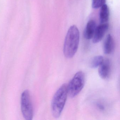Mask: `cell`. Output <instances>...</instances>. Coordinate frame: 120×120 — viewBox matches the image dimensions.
Wrapping results in <instances>:
<instances>
[{
    "instance_id": "cell-10",
    "label": "cell",
    "mask_w": 120,
    "mask_h": 120,
    "mask_svg": "<svg viewBox=\"0 0 120 120\" xmlns=\"http://www.w3.org/2000/svg\"><path fill=\"white\" fill-rule=\"evenodd\" d=\"M103 56L101 55L95 57L91 62L90 67L93 68H96L99 66L104 61Z\"/></svg>"
},
{
    "instance_id": "cell-5",
    "label": "cell",
    "mask_w": 120,
    "mask_h": 120,
    "mask_svg": "<svg viewBox=\"0 0 120 120\" xmlns=\"http://www.w3.org/2000/svg\"><path fill=\"white\" fill-rule=\"evenodd\" d=\"M109 27L107 23H101L96 27L94 35L93 37V42L97 43L100 42L104 37Z\"/></svg>"
},
{
    "instance_id": "cell-8",
    "label": "cell",
    "mask_w": 120,
    "mask_h": 120,
    "mask_svg": "<svg viewBox=\"0 0 120 120\" xmlns=\"http://www.w3.org/2000/svg\"><path fill=\"white\" fill-rule=\"evenodd\" d=\"M114 41L113 38L110 34L107 36L103 45V51L106 54H109L113 52L114 49Z\"/></svg>"
},
{
    "instance_id": "cell-6",
    "label": "cell",
    "mask_w": 120,
    "mask_h": 120,
    "mask_svg": "<svg viewBox=\"0 0 120 120\" xmlns=\"http://www.w3.org/2000/svg\"><path fill=\"white\" fill-rule=\"evenodd\" d=\"M111 64L109 59L105 60L99 67L98 73L100 76L103 79H106L109 77L110 74Z\"/></svg>"
},
{
    "instance_id": "cell-7",
    "label": "cell",
    "mask_w": 120,
    "mask_h": 120,
    "mask_svg": "<svg viewBox=\"0 0 120 120\" xmlns=\"http://www.w3.org/2000/svg\"><path fill=\"white\" fill-rule=\"evenodd\" d=\"M96 24L93 20H90L87 23L83 32L84 38L87 40L92 38L96 28Z\"/></svg>"
},
{
    "instance_id": "cell-3",
    "label": "cell",
    "mask_w": 120,
    "mask_h": 120,
    "mask_svg": "<svg viewBox=\"0 0 120 120\" xmlns=\"http://www.w3.org/2000/svg\"><path fill=\"white\" fill-rule=\"evenodd\" d=\"M85 74L80 71L74 75L67 85V92L69 96L71 98L75 97L81 91L85 83Z\"/></svg>"
},
{
    "instance_id": "cell-1",
    "label": "cell",
    "mask_w": 120,
    "mask_h": 120,
    "mask_svg": "<svg viewBox=\"0 0 120 120\" xmlns=\"http://www.w3.org/2000/svg\"><path fill=\"white\" fill-rule=\"evenodd\" d=\"M79 40V30L73 25L69 29L64 43L63 52L65 57L71 59L74 56L78 48Z\"/></svg>"
},
{
    "instance_id": "cell-12",
    "label": "cell",
    "mask_w": 120,
    "mask_h": 120,
    "mask_svg": "<svg viewBox=\"0 0 120 120\" xmlns=\"http://www.w3.org/2000/svg\"><path fill=\"white\" fill-rule=\"evenodd\" d=\"M98 107L99 109H100L101 110H103L104 109V107L103 105H102L101 104H98Z\"/></svg>"
},
{
    "instance_id": "cell-2",
    "label": "cell",
    "mask_w": 120,
    "mask_h": 120,
    "mask_svg": "<svg viewBox=\"0 0 120 120\" xmlns=\"http://www.w3.org/2000/svg\"><path fill=\"white\" fill-rule=\"evenodd\" d=\"M67 95V84L64 83L57 90L52 100L51 110L54 118H58L61 114L66 101Z\"/></svg>"
},
{
    "instance_id": "cell-9",
    "label": "cell",
    "mask_w": 120,
    "mask_h": 120,
    "mask_svg": "<svg viewBox=\"0 0 120 120\" xmlns=\"http://www.w3.org/2000/svg\"><path fill=\"white\" fill-rule=\"evenodd\" d=\"M109 17V10L107 5L105 4L101 7L100 11L99 20L101 23L107 22Z\"/></svg>"
},
{
    "instance_id": "cell-11",
    "label": "cell",
    "mask_w": 120,
    "mask_h": 120,
    "mask_svg": "<svg viewBox=\"0 0 120 120\" xmlns=\"http://www.w3.org/2000/svg\"><path fill=\"white\" fill-rule=\"evenodd\" d=\"M106 0H92V7L94 9H97L105 4Z\"/></svg>"
},
{
    "instance_id": "cell-4",
    "label": "cell",
    "mask_w": 120,
    "mask_h": 120,
    "mask_svg": "<svg viewBox=\"0 0 120 120\" xmlns=\"http://www.w3.org/2000/svg\"><path fill=\"white\" fill-rule=\"evenodd\" d=\"M21 109L24 119L26 120H32L33 117V109L30 94L28 90H24L22 94Z\"/></svg>"
}]
</instances>
